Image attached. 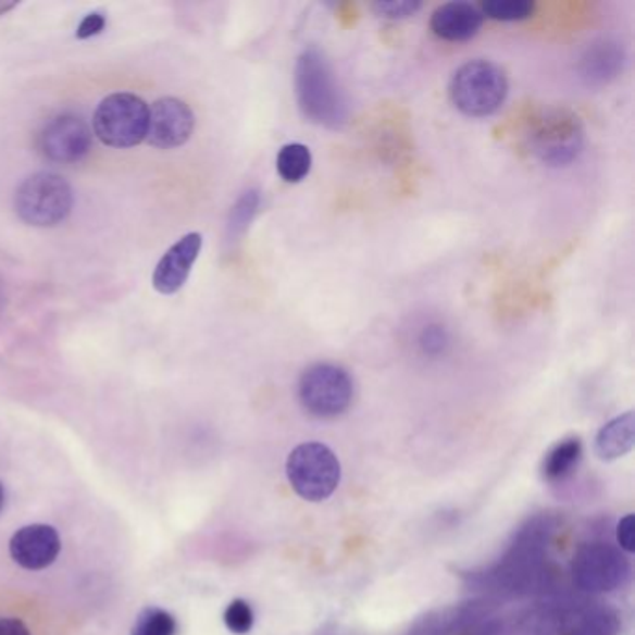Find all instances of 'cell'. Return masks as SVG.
<instances>
[{
  "mask_svg": "<svg viewBox=\"0 0 635 635\" xmlns=\"http://www.w3.org/2000/svg\"><path fill=\"white\" fill-rule=\"evenodd\" d=\"M295 90L302 114L326 129H341L349 117V104L336 73L323 52L306 49L295 65Z\"/></svg>",
  "mask_w": 635,
  "mask_h": 635,
  "instance_id": "cell-1",
  "label": "cell"
},
{
  "mask_svg": "<svg viewBox=\"0 0 635 635\" xmlns=\"http://www.w3.org/2000/svg\"><path fill=\"white\" fill-rule=\"evenodd\" d=\"M525 138L538 161L548 166H566L584 150V124L569 109L551 107L533 116Z\"/></svg>",
  "mask_w": 635,
  "mask_h": 635,
  "instance_id": "cell-2",
  "label": "cell"
},
{
  "mask_svg": "<svg viewBox=\"0 0 635 635\" xmlns=\"http://www.w3.org/2000/svg\"><path fill=\"white\" fill-rule=\"evenodd\" d=\"M509 80L499 65L470 60L455 72L449 96L455 107L470 117L493 116L506 103Z\"/></svg>",
  "mask_w": 635,
  "mask_h": 635,
  "instance_id": "cell-3",
  "label": "cell"
},
{
  "mask_svg": "<svg viewBox=\"0 0 635 635\" xmlns=\"http://www.w3.org/2000/svg\"><path fill=\"white\" fill-rule=\"evenodd\" d=\"M73 188L54 172H38L26 177L15 192V211L28 226L54 227L70 216Z\"/></svg>",
  "mask_w": 635,
  "mask_h": 635,
  "instance_id": "cell-4",
  "label": "cell"
},
{
  "mask_svg": "<svg viewBox=\"0 0 635 635\" xmlns=\"http://www.w3.org/2000/svg\"><path fill=\"white\" fill-rule=\"evenodd\" d=\"M287 480L306 501H324L336 493L341 481V464L336 453L321 441H306L287 457Z\"/></svg>",
  "mask_w": 635,
  "mask_h": 635,
  "instance_id": "cell-5",
  "label": "cell"
},
{
  "mask_svg": "<svg viewBox=\"0 0 635 635\" xmlns=\"http://www.w3.org/2000/svg\"><path fill=\"white\" fill-rule=\"evenodd\" d=\"M150 107L135 94L117 91L99 103L94 112V135L111 148H133L146 140Z\"/></svg>",
  "mask_w": 635,
  "mask_h": 635,
  "instance_id": "cell-6",
  "label": "cell"
},
{
  "mask_svg": "<svg viewBox=\"0 0 635 635\" xmlns=\"http://www.w3.org/2000/svg\"><path fill=\"white\" fill-rule=\"evenodd\" d=\"M354 397L349 371L336 363L319 362L300 375L299 399L308 414L331 420L345 414Z\"/></svg>",
  "mask_w": 635,
  "mask_h": 635,
  "instance_id": "cell-7",
  "label": "cell"
},
{
  "mask_svg": "<svg viewBox=\"0 0 635 635\" xmlns=\"http://www.w3.org/2000/svg\"><path fill=\"white\" fill-rule=\"evenodd\" d=\"M577 589L602 595L628 584L632 564L623 551L606 543H587L577 548L571 564Z\"/></svg>",
  "mask_w": 635,
  "mask_h": 635,
  "instance_id": "cell-8",
  "label": "cell"
},
{
  "mask_svg": "<svg viewBox=\"0 0 635 635\" xmlns=\"http://www.w3.org/2000/svg\"><path fill=\"white\" fill-rule=\"evenodd\" d=\"M550 538V527L543 520H535L520 533L519 540L512 546L498 571L496 582L512 590H530L538 587L545 576V546Z\"/></svg>",
  "mask_w": 635,
  "mask_h": 635,
  "instance_id": "cell-9",
  "label": "cell"
},
{
  "mask_svg": "<svg viewBox=\"0 0 635 635\" xmlns=\"http://www.w3.org/2000/svg\"><path fill=\"white\" fill-rule=\"evenodd\" d=\"M94 135L85 117L72 112L49 120L39 130L38 150L47 161L73 164L83 161L91 150Z\"/></svg>",
  "mask_w": 635,
  "mask_h": 635,
  "instance_id": "cell-10",
  "label": "cell"
},
{
  "mask_svg": "<svg viewBox=\"0 0 635 635\" xmlns=\"http://www.w3.org/2000/svg\"><path fill=\"white\" fill-rule=\"evenodd\" d=\"M192 109L177 98L157 99L148 116L146 142L157 150H175L187 142L195 130Z\"/></svg>",
  "mask_w": 635,
  "mask_h": 635,
  "instance_id": "cell-11",
  "label": "cell"
},
{
  "mask_svg": "<svg viewBox=\"0 0 635 635\" xmlns=\"http://www.w3.org/2000/svg\"><path fill=\"white\" fill-rule=\"evenodd\" d=\"M60 546L59 533L51 525H25L10 540V553L26 571H41L59 558Z\"/></svg>",
  "mask_w": 635,
  "mask_h": 635,
  "instance_id": "cell-12",
  "label": "cell"
},
{
  "mask_svg": "<svg viewBox=\"0 0 635 635\" xmlns=\"http://www.w3.org/2000/svg\"><path fill=\"white\" fill-rule=\"evenodd\" d=\"M203 237L201 234L183 235L182 239L164 252L153 273V287L161 295H174L179 291L187 282L190 269L200 256Z\"/></svg>",
  "mask_w": 635,
  "mask_h": 635,
  "instance_id": "cell-13",
  "label": "cell"
},
{
  "mask_svg": "<svg viewBox=\"0 0 635 635\" xmlns=\"http://www.w3.org/2000/svg\"><path fill=\"white\" fill-rule=\"evenodd\" d=\"M485 15L470 2H446L431 15V30L446 41H466L483 26Z\"/></svg>",
  "mask_w": 635,
  "mask_h": 635,
  "instance_id": "cell-14",
  "label": "cell"
},
{
  "mask_svg": "<svg viewBox=\"0 0 635 635\" xmlns=\"http://www.w3.org/2000/svg\"><path fill=\"white\" fill-rule=\"evenodd\" d=\"M617 617L603 608H576L553 617L545 635H615Z\"/></svg>",
  "mask_w": 635,
  "mask_h": 635,
  "instance_id": "cell-15",
  "label": "cell"
},
{
  "mask_svg": "<svg viewBox=\"0 0 635 635\" xmlns=\"http://www.w3.org/2000/svg\"><path fill=\"white\" fill-rule=\"evenodd\" d=\"M624 62V47L611 39H602L585 51L584 59L580 62V72L589 85H608L621 75Z\"/></svg>",
  "mask_w": 635,
  "mask_h": 635,
  "instance_id": "cell-16",
  "label": "cell"
},
{
  "mask_svg": "<svg viewBox=\"0 0 635 635\" xmlns=\"http://www.w3.org/2000/svg\"><path fill=\"white\" fill-rule=\"evenodd\" d=\"M635 415L632 410L617 415L598 431L595 451L603 462L617 461L634 449Z\"/></svg>",
  "mask_w": 635,
  "mask_h": 635,
  "instance_id": "cell-17",
  "label": "cell"
},
{
  "mask_svg": "<svg viewBox=\"0 0 635 635\" xmlns=\"http://www.w3.org/2000/svg\"><path fill=\"white\" fill-rule=\"evenodd\" d=\"M582 455H584V446L580 438H566L559 441L558 446L546 455L543 474L548 481L564 480L566 475L574 472L577 462L582 461Z\"/></svg>",
  "mask_w": 635,
  "mask_h": 635,
  "instance_id": "cell-18",
  "label": "cell"
},
{
  "mask_svg": "<svg viewBox=\"0 0 635 635\" xmlns=\"http://www.w3.org/2000/svg\"><path fill=\"white\" fill-rule=\"evenodd\" d=\"M312 151L304 144H287L276 157V170L286 183H300L306 179L312 172Z\"/></svg>",
  "mask_w": 635,
  "mask_h": 635,
  "instance_id": "cell-19",
  "label": "cell"
},
{
  "mask_svg": "<svg viewBox=\"0 0 635 635\" xmlns=\"http://www.w3.org/2000/svg\"><path fill=\"white\" fill-rule=\"evenodd\" d=\"M481 13L494 21H512L530 20L535 13V2L530 0H486L481 4Z\"/></svg>",
  "mask_w": 635,
  "mask_h": 635,
  "instance_id": "cell-20",
  "label": "cell"
},
{
  "mask_svg": "<svg viewBox=\"0 0 635 635\" xmlns=\"http://www.w3.org/2000/svg\"><path fill=\"white\" fill-rule=\"evenodd\" d=\"M177 623L174 615L159 608H146L135 621L130 635H175Z\"/></svg>",
  "mask_w": 635,
  "mask_h": 635,
  "instance_id": "cell-21",
  "label": "cell"
},
{
  "mask_svg": "<svg viewBox=\"0 0 635 635\" xmlns=\"http://www.w3.org/2000/svg\"><path fill=\"white\" fill-rule=\"evenodd\" d=\"M253 621H256V617H253L252 608H250V603L247 600L237 598L224 611V623H226V628L232 634H250V630L253 628Z\"/></svg>",
  "mask_w": 635,
  "mask_h": 635,
  "instance_id": "cell-22",
  "label": "cell"
},
{
  "mask_svg": "<svg viewBox=\"0 0 635 635\" xmlns=\"http://www.w3.org/2000/svg\"><path fill=\"white\" fill-rule=\"evenodd\" d=\"M258 208H260L258 190H248V192L240 196V200L237 201V206L232 211V219H229V232H232V235L242 234L247 229Z\"/></svg>",
  "mask_w": 635,
  "mask_h": 635,
  "instance_id": "cell-23",
  "label": "cell"
},
{
  "mask_svg": "<svg viewBox=\"0 0 635 635\" xmlns=\"http://www.w3.org/2000/svg\"><path fill=\"white\" fill-rule=\"evenodd\" d=\"M373 10H375L381 17H386V20H409L412 15L422 10V2H415V0H397V2H375L373 4Z\"/></svg>",
  "mask_w": 635,
  "mask_h": 635,
  "instance_id": "cell-24",
  "label": "cell"
},
{
  "mask_svg": "<svg viewBox=\"0 0 635 635\" xmlns=\"http://www.w3.org/2000/svg\"><path fill=\"white\" fill-rule=\"evenodd\" d=\"M449 345L448 332L444 326H438V324H431V326H425L420 336V347H422L425 354H440L446 350Z\"/></svg>",
  "mask_w": 635,
  "mask_h": 635,
  "instance_id": "cell-25",
  "label": "cell"
},
{
  "mask_svg": "<svg viewBox=\"0 0 635 635\" xmlns=\"http://www.w3.org/2000/svg\"><path fill=\"white\" fill-rule=\"evenodd\" d=\"M617 543L621 546L624 553H634L635 551V519L634 514H626L617 525Z\"/></svg>",
  "mask_w": 635,
  "mask_h": 635,
  "instance_id": "cell-26",
  "label": "cell"
},
{
  "mask_svg": "<svg viewBox=\"0 0 635 635\" xmlns=\"http://www.w3.org/2000/svg\"><path fill=\"white\" fill-rule=\"evenodd\" d=\"M104 25H107L104 15H101V13H88L85 20L80 21V25H78L77 38L86 39L91 38V36H98L103 30Z\"/></svg>",
  "mask_w": 635,
  "mask_h": 635,
  "instance_id": "cell-27",
  "label": "cell"
},
{
  "mask_svg": "<svg viewBox=\"0 0 635 635\" xmlns=\"http://www.w3.org/2000/svg\"><path fill=\"white\" fill-rule=\"evenodd\" d=\"M0 635H30V632L17 619H0Z\"/></svg>",
  "mask_w": 635,
  "mask_h": 635,
  "instance_id": "cell-28",
  "label": "cell"
},
{
  "mask_svg": "<svg viewBox=\"0 0 635 635\" xmlns=\"http://www.w3.org/2000/svg\"><path fill=\"white\" fill-rule=\"evenodd\" d=\"M17 7V2H12V0H0V15L10 12L12 8Z\"/></svg>",
  "mask_w": 635,
  "mask_h": 635,
  "instance_id": "cell-29",
  "label": "cell"
},
{
  "mask_svg": "<svg viewBox=\"0 0 635 635\" xmlns=\"http://www.w3.org/2000/svg\"><path fill=\"white\" fill-rule=\"evenodd\" d=\"M2 506H4V488L0 485V509H2Z\"/></svg>",
  "mask_w": 635,
  "mask_h": 635,
  "instance_id": "cell-30",
  "label": "cell"
}]
</instances>
